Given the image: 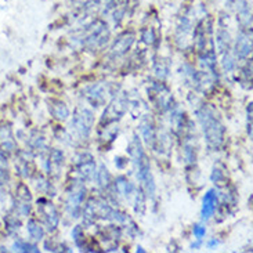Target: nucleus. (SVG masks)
Masks as SVG:
<instances>
[{
	"mask_svg": "<svg viewBox=\"0 0 253 253\" xmlns=\"http://www.w3.org/2000/svg\"><path fill=\"white\" fill-rule=\"evenodd\" d=\"M133 43V35L125 34L124 36H121L119 39L115 43V46L112 47V53L115 55H122L124 53H126V50L131 46Z\"/></svg>",
	"mask_w": 253,
	"mask_h": 253,
	"instance_id": "nucleus-9",
	"label": "nucleus"
},
{
	"mask_svg": "<svg viewBox=\"0 0 253 253\" xmlns=\"http://www.w3.org/2000/svg\"><path fill=\"white\" fill-rule=\"evenodd\" d=\"M93 122H94V117H93L91 111L86 110V108H79V110H76L74 119H72V127L75 130L76 134H79L81 137H87L93 127Z\"/></svg>",
	"mask_w": 253,
	"mask_h": 253,
	"instance_id": "nucleus-2",
	"label": "nucleus"
},
{
	"mask_svg": "<svg viewBox=\"0 0 253 253\" xmlns=\"http://www.w3.org/2000/svg\"><path fill=\"white\" fill-rule=\"evenodd\" d=\"M7 181V161L4 155L0 152V184Z\"/></svg>",
	"mask_w": 253,
	"mask_h": 253,
	"instance_id": "nucleus-14",
	"label": "nucleus"
},
{
	"mask_svg": "<svg viewBox=\"0 0 253 253\" xmlns=\"http://www.w3.org/2000/svg\"><path fill=\"white\" fill-rule=\"evenodd\" d=\"M217 244H219L217 241H216V240H212V241H211V242H209V247L212 248V247H214V245H217Z\"/></svg>",
	"mask_w": 253,
	"mask_h": 253,
	"instance_id": "nucleus-18",
	"label": "nucleus"
},
{
	"mask_svg": "<svg viewBox=\"0 0 253 253\" xmlns=\"http://www.w3.org/2000/svg\"><path fill=\"white\" fill-rule=\"evenodd\" d=\"M0 148L6 152H13L15 150V141H14L13 133L8 126L0 127Z\"/></svg>",
	"mask_w": 253,
	"mask_h": 253,
	"instance_id": "nucleus-7",
	"label": "nucleus"
},
{
	"mask_svg": "<svg viewBox=\"0 0 253 253\" xmlns=\"http://www.w3.org/2000/svg\"><path fill=\"white\" fill-rule=\"evenodd\" d=\"M14 249L18 251V252H39L38 247L31 245V244H27V242H24V241H17V242L14 244Z\"/></svg>",
	"mask_w": 253,
	"mask_h": 253,
	"instance_id": "nucleus-13",
	"label": "nucleus"
},
{
	"mask_svg": "<svg viewBox=\"0 0 253 253\" xmlns=\"http://www.w3.org/2000/svg\"><path fill=\"white\" fill-rule=\"evenodd\" d=\"M252 50V41L248 34H241L237 41V47H235V54L238 57H247Z\"/></svg>",
	"mask_w": 253,
	"mask_h": 253,
	"instance_id": "nucleus-8",
	"label": "nucleus"
},
{
	"mask_svg": "<svg viewBox=\"0 0 253 253\" xmlns=\"http://www.w3.org/2000/svg\"><path fill=\"white\" fill-rule=\"evenodd\" d=\"M28 233L31 235V238H34V240L39 241L43 238V228H42L35 220H31V221H28Z\"/></svg>",
	"mask_w": 253,
	"mask_h": 253,
	"instance_id": "nucleus-12",
	"label": "nucleus"
},
{
	"mask_svg": "<svg viewBox=\"0 0 253 253\" xmlns=\"http://www.w3.org/2000/svg\"><path fill=\"white\" fill-rule=\"evenodd\" d=\"M108 181H110V174H108V170L101 166V170L98 171V183L103 185H107L108 184Z\"/></svg>",
	"mask_w": 253,
	"mask_h": 253,
	"instance_id": "nucleus-16",
	"label": "nucleus"
},
{
	"mask_svg": "<svg viewBox=\"0 0 253 253\" xmlns=\"http://www.w3.org/2000/svg\"><path fill=\"white\" fill-rule=\"evenodd\" d=\"M83 197H84V188L82 185L75 184L72 191L69 194L68 202H67V208H68V212L76 217L78 212L81 211V205H82Z\"/></svg>",
	"mask_w": 253,
	"mask_h": 253,
	"instance_id": "nucleus-4",
	"label": "nucleus"
},
{
	"mask_svg": "<svg viewBox=\"0 0 253 253\" xmlns=\"http://www.w3.org/2000/svg\"><path fill=\"white\" fill-rule=\"evenodd\" d=\"M50 110H51V114L54 115V118L61 119V121L67 119L69 115V111L65 107V104L60 103V101H55V103H53V105H50Z\"/></svg>",
	"mask_w": 253,
	"mask_h": 253,
	"instance_id": "nucleus-10",
	"label": "nucleus"
},
{
	"mask_svg": "<svg viewBox=\"0 0 253 253\" xmlns=\"http://www.w3.org/2000/svg\"><path fill=\"white\" fill-rule=\"evenodd\" d=\"M141 130H143L144 137H145V140L151 143L152 140H154V129H152V125L150 122H143L141 125Z\"/></svg>",
	"mask_w": 253,
	"mask_h": 253,
	"instance_id": "nucleus-15",
	"label": "nucleus"
},
{
	"mask_svg": "<svg viewBox=\"0 0 253 253\" xmlns=\"http://www.w3.org/2000/svg\"><path fill=\"white\" fill-rule=\"evenodd\" d=\"M76 168L81 173V176L86 180H90L94 176V171H96V165H94V161L93 158L90 157L89 154H84V155H81V159H78L76 162Z\"/></svg>",
	"mask_w": 253,
	"mask_h": 253,
	"instance_id": "nucleus-5",
	"label": "nucleus"
},
{
	"mask_svg": "<svg viewBox=\"0 0 253 253\" xmlns=\"http://www.w3.org/2000/svg\"><path fill=\"white\" fill-rule=\"evenodd\" d=\"M199 121L204 126V133L206 136V141L211 147H219L221 141H223V134H224V129L223 126L217 121V118L213 115V112L209 110H204L198 112Z\"/></svg>",
	"mask_w": 253,
	"mask_h": 253,
	"instance_id": "nucleus-1",
	"label": "nucleus"
},
{
	"mask_svg": "<svg viewBox=\"0 0 253 253\" xmlns=\"http://www.w3.org/2000/svg\"><path fill=\"white\" fill-rule=\"evenodd\" d=\"M87 97H89L91 103H94V104L103 103L104 100H105L103 86H93V87H90Z\"/></svg>",
	"mask_w": 253,
	"mask_h": 253,
	"instance_id": "nucleus-11",
	"label": "nucleus"
},
{
	"mask_svg": "<svg viewBox=\"0 0 253 253\" xmlns=\"http://www.w3.org/2000/svg\"><path fill=\"white\" fill-rule=\"evenodd\" d=\"M216 204H217V198L213 190L208 191L204 197V206H202V217L205 220L211 219L213 213L216 211Z\"/></svg>",
	"mask_w": 253,
	"mask_h": 253,
	"instance_id": "nucleus-6",
	"label": "nucleus"
},
{
	"mask_svg": "<svg viewBox=\"0 0 253 253\" xmlns=\"http://www.w3.org/2000/svg\"><path fill=\"white\" fill-rule=\"evenodd\" d=\"M39 209H41V213L43 214V219H44V223L50 231H53L58 226V213L55 211V208L50 202L42 199L41 205H39Z\"/></svg>",
	"mask_w": 253,
	"mask_h": 253,
	"instance_id": "nucleus-3",
	"label": "nucleus"
},
{
	"mask_svg": "<svg viewBox=\"0 0 253 253\" xmlns=\"http://www.w3.org/2000/svg\"><path fill=\"white\" fill-rule=\"evenodd\" d=\"M205 233H206L205 227H202V226L194 227V235L197 237V240L198 241H201L204 237H205Z\"/></svg>",
	"mask_w": 253,
	"mask_h": 253,
	"instance_id": "nucleus-17",
	"label": "nucleus"
}]
</instances>
